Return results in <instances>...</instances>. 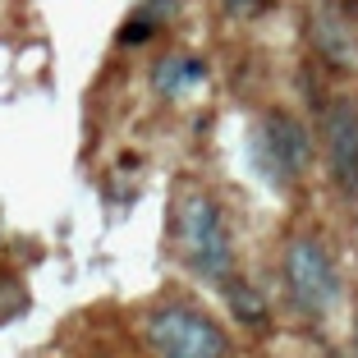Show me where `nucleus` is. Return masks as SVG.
<instances>
[{"label": "nucleus", "mask_w": 358, "mask_h": 358, "mask_svg": "<svg viewBox=\"0 0 358 358\" xmlns=\"http://www.w3.org/2000/svg\"><path fill=\"white\" fill-rule=\"evenodd\" d=\"M175 239H179V257L189 262L193 275L202 280H225L234 271V243H230V230H225V216L221 207L202 193L184 198L175 216Z\"/></svg>", "instance_id": "1"}, {"label": "nucleus", "mask_w": 358, "mask_h": 358, "mask_svg": "<svg viewBox=\"0 0 358 358\" xmlns=\"http://www.w3.org/2000/svg\"><path fill=\"white\" fill-rule=\"evenodd\" d=\"M285 289H289L294 313L313 317V322L331 313V303L340 294V275H336V262H331L327 243L317 239V234L289 239V248H285Z\"/></svg>", "instance_id": "2"}, {"label": "nucleus", "mask_w": 358, "mask_h": 358, "mask_svg": "<svg viewBox=\"0 0 358 358\" xmlns=\"http://www.w3.org/2000/svg\"><path fill=\"white\" fill-rule=\"evenodd\" d=\"M148 340L161 358H230L225 331L189 303L157 308L148 317Z\"/></svg>", "instance_id": "3"}, {"label": "nucleus", "mask_w": 358, "mask_h": 358, "mask_svg": "<svg viewBox=\"0 0 358 358\" xmlns=\"http://www.w3.org/2000/svg\"><path fill=\"white\" fill-rule=\"evenodd\" d=\"M313 161V134L289 110H266L257 124V166L275 189H294Z\"/></svg>", "instance_id": "4"}, {"label": "nucleus", "mask_w": 358, "mask_h": 358, "mask_svg": "<svg viewBox=\"0 0 358 358\" xmlns=\"http://www.w3.org/2000/svg\"><path fill=\"white\" fill-rule=\"evenodd\" d=\"M322 143L331 184L349 202H358V96H336L322 106Z\"/></svg>", "instance_id": "5"}, {"label": "nucleus", "mask_w": 358, "mask_h": 358, "mask_svg": "<svg viewBox=\"0 0 358 358\" xmlns=\"http://www.w3.org/2000/svg\"><path fill=\"white\" fill-rule=\"evenodd\" d=\"M308 37H313V51L331 64H354L358 60L354 28H349V19L336 5H317V10L308 14Z\"/></svg>", "instance_id": "6"}, {"label": "nucleus", "mask_w": 358, "mask_h": 358, "mask_svg": "<svg viewBox=\"0 0 358 358\" xmlns=\"http://www.w3.org/2000/svg\"><path fill=\"white\" fill-rule=\"evenodd\" d=\"M207 78V64L193 60V55H170V60L157 64V74H152V87L166 96H179V92H189L193 83H202Z\"/></svg>", "instance_id": "7"}, {"label": "nucleus", "mask_w": 358, "mask_h": 358, "mask_svg": "<svg viewBox=\"0 0 358 358\" xmlns=\"http://www.w3.org/2000/svg\"><path fill=\"white\" fill-rule=\"evenodd\" d=\"M170 5H175V0H148V5H143V10L120 28V42L138 46V42H148V37H157V28H161V19L170 14Z\"/></svg>", "instance_id": "8"}, {"label": "nucleus", "mask_w": 358, "mask_h": 358, "mask_svg": "<svg viewBox=\"0 0 358 358\" xmlns=\"http://www.w3.org/2000/svg\"><path fill=\"white\" fill-rule=\"evenodd\" d=\"M225 294H230V308L243 317V322H266V303L257 299V289H248L243 280H234V275H225Z\"/></svg>", "instance_id": "9"}, {"label": "nucleus", "mask_w": 358, "mask_h": 358, "mask_svg": "<svg viewBox=\"0 0 358 358\" xmlns=\"http://www.w3.org/2000/svg\"><path fill=\"white\" fill-rule=\"evenodd\" d=\"M19 308H23V289L14 280H0V317L19 313Z\"/></svg>", "instance_id": "10"}, {"label": "nucleus", "mask_w": 358, "mask_h": 358, "mask_svg": "<svg viewBox=\"0 0 358 358\" xmlns=\"http://www.w3.org/2000/svg\"><path fill=\"white\" fill-rule=\"evenodd\" d=\"M271 0H225V10L234 14V19H248V14H262Z\"/></svg>", "instance_id": "11"}]
</instances>
